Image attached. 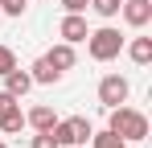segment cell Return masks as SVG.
I'll list each match as a JSON object with an SVG mask.
<instances>
[{"instance_id": "obj_11", "label": "cell", "mask_w": 152, "mask_h": 148, "mask_svg": "<svg viewBox=\"0 0 152 148\" xmlns=\"http://www.w3.org/2000/svg\"><path fill=\"white\" fill-rule=\"evenodd\" d=\"M124 49H127V58L136 66H148L152 62V37H132V45H124Z\"/></svg>"}, {"instance_id": "obj_1", "label": "cell", "mask_w": 152, "mask_h": 148, "mask_svg": "<svg viewBox=\"0 0 152 148\" xmlns=\"http://www.w3.org/2000/svg\"><path fill=\"white\" fill-rule=\"evenodd\" d=\"M107 115H111V119H107V127H111L119 140H127V144L148 140V115H144V111H136V107L119 103V107H111Z\"/></svg>"}, {"instance_id": "obj_10", "label": "cell", "mask_w": 152, "mask_h": 148, "mask_svg": "<svg viewBox=\"0 0 152 148\" xmlns=\"http://www.w3.org/2000/svg\"><path fill=\"white\" fill-rule=\"evenodd\" d=\"M29 78H33V86H53V82H62V70H53L45 58H37L29 66Z\"/></svg>"}, {"instance_id": "obj_2", "label": "cell", "mask_w": 152, "mask_h": 148, "mask_svg": "<svg viewBox=\"0 0 152 148\" xmlns=\"http://www.w3.org/2000/svg\"><path fill=\"white\" fill-rule=\"evenodd\" d=\"M124 45H127V41L119 37V29H111V25L86 33V53H91L95 62H115V58L124 53Z\"/></svg>"}, {"instance_id": "obj_7", "label": "cell", "mask_w": 152, "mask_h": 148, "mask_svg": "<svg viewBox=\"0 0 152 148\" xmlns=\"http://www.w3.org/2000/svg\"><path fill=\"white\" fill-rule=\"evenodd\" d=\"M45 62H50L53 70H74V62H78V53H74V45L70 41H58V45H50V53H45Z\"/></svg>"}, {"instance_id": "obj_6", "label": "cell", "mask_w": 152, "mask_h": 148, "mask_svg": "<svg viewBox=\"0 0 152 148\" xmlns=\"http://www.w3.org/2000/svg\"><path fill=\"white\" fill-rule=\"evenodd\" d=\"M119 17H124L132 29H144L152 21V0H124L119 4Z\"/></svg>"}, {"instance_id": "obj_13", "label": "cell", "mask_w": 152, "mask_h": 148, "mask_svg": "<svg viewBox=\"0 0 152 148\" xmlns=\"http://www.w3.org/2000/svg\"><path fill=\"white\" fill-rule=\"evenodd\" d=\"M86 144H91V148H127V140H119L111 127H103V132H91Z\"/></svg>"}, {"instance_id": "obj_3", "label": "cell", "mask_w": 152, "mask_h": 148, "mask_svg": "<svg viewBox=\"0 0 152 148\" xmlns=\"http://www.w3.org/2000/svg\"><path fill=\"white\" fill-rule=\"evenodd\" d=\"M50 132H53V140H58V148H74V144H86L95 127H91L86 115H66V119L53 123Z\"/></svg>"}, {"instance_id": "obj_18", "label": "cell", "mask_w": 152, "mask_h": 148, "mask_svg": "<svg viewBox=\"0 0 152 148\" xmlns=\"http://www.w3.org/2000/svg\"><path fill=\"white\" fill-rule=\"evenodd\" d=\"M62 8H66V12H86L91 0H62Z\"/></svg>"}, {"instance_id": "obj_19", "label": "cell", "mask_w": 152, "mask_h": 148, "mask_svg": "<svg viewBox=\"0 0 152 148\" xmlns=\"http://www.w3.org/2000/svg\"><path fill=\"white\" fill-rule=\"evenodd\" d=\"M17 103H21L17 95H8V91H0V111H8V107H17Z\"/></svg>"}, {"instance_id": "obj_20", "label": "cell", "mask_w": 152, "mask_h": 148, "mask_svg": "<svg viewBox=\"0 0 152 148\" xmlns=\"http://www.w3.org/2000/svg\"><path fill=\"white\" fill-rule=\"evenodd\" d=\"M0 148H8V144H4V136H0Z\"/></svg>"}, {"instance_id": "obj_17", "label": "cell", "mask_w": 152, "mask_h": 148, "mask_svg": "<svg viewBox=\"0 0 152 148\" xmlns=\"http://www.w3.org/2000/svg\"><path fill=\"white\" fill-rule=\"evenodd\" d=\"M12 66H17V53H12L8 45H0V74H8Z\"/></svg>"}, {"instance_id": "obj_9", "label": "cell", "mask_w": 152, "mask_h": 148, "mask_svg": "<svg viewBox=\"0 0 152 148\" xmlns=\"http://www.w3.org/2000/svg\"><path fill=\"white\" fill-rule=\"evenodd\" d=\"M4 91H8V95H29V91H33V78H29V70H21V66H12V70L4 74Z\"/></svg>"}, {"instance_id": "obj_4", "label": "cell", "mask_w": 152, "mask_h": 148, "mask_svg": "<svg viewBox=\"0 0 152 148\" xmlns=\"http://www.w3.org/2000/svg\"><path fill=\"white\" fill-rule=\"evenodd\" d=\"M127 95H132V82H127L124 74H107L99 82V103L111 111V107H119V103H127Z\"/></svg>"}, {"instance_id": "obj_5", "label": "cell", "mask_w": 152, "mask_h": 148, "mask_svg": "<svg viewBox=\"0 0 152 148\" xmlns=\"http://www.w3.org/2000/svg\"><path fill=\"white\" fill-rule=\"evenodd\" d=\"M86 33H91V29H86V17H82V12H66L62 25H58V37H62V41H70V45L86 41Z\"/></svg>"}, {"instance_id": "obj_15", "label": "cell", "mask_w": 152, "mask_h": 148, "mask_svg": "<svg viewBox=\"0 0 152 148\" xmlns=\"http://www.w3.org/2000/svg\"><path fill=\"white\" fill-rule=\"evenodd\" d=\"M25 8H29V0H0V12L4 17H21Z\"/></svg>"}, {"instance_id": "obj_8", "label": "cell", "mask_w": 152, "mask_h": 148, "mask_svg": "<svg viewBox=\"0 0 152 148\" xmlns=\"http://www.w3.org/2000/svg\"><path fill=\"white\" fill-rule=\"evenodd\" d=\"M53 123H58V111L45 107V103H37V107H29V111H25V127H33V132H50Z\"/></svg>"}, {"instance_id": "obj_21", "label": "cell", "mask_w": 152, "mask_h": 148, "mask_svg": "<svg viewBox=\"0 0 152 148\" xmlns=\"http://www.w3.org/2000/svg\"><path fill=\"white\" fill-rule=\"evenodd\" d=\"M74 148H86V144H74Z\"/></svg>"}, {"instance_id": "obj_16", "label": "cell", "mask_w": 152, "mask_h": 148, "mask_svg": "<svg viewBox=\"0 0 152 148\" xmlns=\"http://www.w3.org/2000/svg\"><path fill=\"white\" fill-rule=\"evenodd\" d=\"M29 148H58V140H53V132H37L29 140Z\"/></svg>"}, {"instance_id": "obj_12", "label": "cell", "mask_w": 152, "mask_h": 148, "mask_svg": "<svg viewBox=\"0 0 152 148\" xmlns=\"http://www.w3.org/2000/svg\"><path fill=\"white\" fill-rule=\"evenodd\" d=\"M21 127H25V111H21V103L8 107V111H0V132H4V136H17Z\"/></svg>"}, {"instance_id": "obj_14", "label": "cell", "mask_w": 152, "mask_h": 148, "mask_svg": "<svg viewBox=\"0 0 152 148\" xmlns=\"http://www.w3.org/2000/svg\"><path fill=\"white\" fill-rule=\"evenodd\" d=\"M119 4H124V0H91V8L99 12L103 21H115V17H119Z\"/></svg>"}]
</instances>
